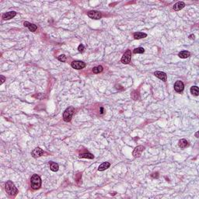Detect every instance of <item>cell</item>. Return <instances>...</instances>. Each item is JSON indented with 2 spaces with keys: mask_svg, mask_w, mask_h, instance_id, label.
<instances>
[{
  "mask_svg": "<svg viewBox=\"0 0 199 199\" xmlns=\"http://www.w3.org/2000/svg\"><path fill=\"white\" fill-rule=\"evenodd\" d=\"M84 49H85V47H84V45L83 44H79V47H78V51H79V52H83V51H84Z\"/></svg>",
  "mask_w": 199,
  "mask_h": 199,
  "instance_id": "cb8c5ba5",
  "label": "cell"
},
{
  "mask_svg": "<svg viewBox=\"0 0 199 199\" xmlns=\"http://www.w3.org/2000/svg\"><path fill=\"white\" fill-rule=\"evenodd\" d=\"M190 55H191V54H190V52L187 51H180V52L178 54V56H179L180 58H188Z\"/></svg>",
  "mask_w": 199,
  "mask_h": 199,
  "instance_id": "ac0fdd59",
  "label": "cell"
},
{
  "mask_svg": "<svg viewBox=\"0 0 199 199\" xmlns=\"http://www.w3.org/2000/svg\"><path fill=\"white\" fill-rule=\"evenodd\" d=\"M191 93L194 96H198L199 95V89L197 86H193L191 87Z\"/></svg>",
  "mask_w": 199,
  "mask_h": 199,
  "instance_id": "ffe728a7",
  "label": "cell"
},
{
  "mask_svg": "<svg viewBox=\"0 0 199 199\" xmlns=\"http://www.w3.org/2000/svg\"><path fill=\"white\" fill-rule=\"evenodd\" d=\"M44 152L43 151V149H41L40 147H37L31 152V156L34 158H38V157H40L42 155H44Z\"/></svg>",
  "mask_w": 199,
  "mask_h": 199,
  "instance_id": "9c48e42d",
  "label": "cell"
},
{
  "mask_svg": "<svg viewBox=\"0 0 199 199\" xmlns=\"http://www.w3.org/2000/svg\"><path fill=\"white\" fill-rule=\"evenodd\" d=\"M144 149H145V147L143 146H136L135 148V149L133 150V152H132L133 156L135 157V158L139 157Z\"/></svg>",
  "mask_w": 199,
  "mask_h": 199,
  "instance_id": "52a82bcc",
  "label": "cell"
},
{
  "mask_svg": "<svg viewBox=\"0 0 199 199\" xmlns=\"http://www.w3.org/2000/svg\"><path fill=\"white\" fill-rule=\"evenodd\" d=\"M75 112V108L73 107H69L63 113V120L65 122H69L72 119V117Z\"/></svg>",
  "mask_w": 199,
  "mask_h": 199,
  "instance_id": "3957f363",
  "label": "cell"
},
{
  "mask_svg": "<svg viewBox=\"0 0 199 199\" xmlns=\"http://www.w3.org/2000/svg\"><path fill=\"white\" fill-rule=\"evenodd\" d=\"M23 25H24V26H26V27H27L30 30V31H31V32H34V31L37 30V29H38V26H36L35 24L31 23H29L27 21L24 22L23 23Z\"/></svg>",
  "mask_w": 199,
  "mask_h": 199,
  "instance_id": "7c38bea8",
  "label": "cell"
},
{
  "mask_svg": "<svg viewBox=\"0 0 199 199\" xmlns=\"http://www.w3.org/2000/svg\"><path fill=\"white\" fill-rule=\"evenodd\" d=\"M178 146L180 148H181V149H184L186 147H187L189 146V143L186 140V139H180L178 142Z\"/></svg>",
  "mask_w": 199,
  "mask_h": 199,
  "instance_id": "e0dca14e",
  "label": "cell"
},
{
  "mask_svg": "<svg viewBox=\"0 0 199 199\" xmlns=\"http://www.w3.org/2000/svg\"><path fill=\"white\" fill-rule=\"evenodd\" d=\"M66 56L65 55H61L58 57V59L60 61H62V62H65L66 61Z\"/></svg>",
  "mask_w": 199,
  "mask_h": 199,
  "instance_id": "603a6c76",
  "label": "cell"
},
{
  "mask_svg": "<svg viewBox=\"0 0 199 199\" xmlns=\"http://www.w3.org/2000/svg\"><path fill=\"white\" fill-rule=\"evenodd\" d=\"M16 13L15 11H10V12H7L6 13H4L3 15V19L4 20H9L10 19H13L14 16H16Z\"/></svg>",
  "mask_w": 199,
  "mask_h": 199,
  "instance_id": "8fae6325",
  "label": "cell"
},
{
  "mask_svg": "<svg viewBox=\"0 0 199 199\" xmlns=\"http://www.w3.org/2000/svg\"><path fill=\"white\" fill-rule=\"evenodd\" d=\"M121 61L123 64H125V65L129 64V63L131 62V52L129 49H128L124 52Z\"/></svg>",
  "mask_w": 199,
  "mask_h": 199,
  "instance_id": "277c9868",
  "label": "cell"
},
{
  "mask_svg": "<svg viewBox=\"0 0 199 199\" xmlns=\"http://www.w3.org/2000/svg\"><path fill=\"white\" fill-rule=\"evenodd\" d=\"M195 136H196L197 138H198V131H197V132L195 133Z\"/></svg>",
  "mask_w": 199,
  "mask_h": 199,
  "instance_id": "f1b7e54d",
  "label": "cell"
},
{
  "mask_svg": "<svg viewBox=\"0 0 199 199\" xmlns=\"http://www.w3.org/2000/svg\"><path fill=\"white\" fill-rule=\"evenodd\" d=\"M79 158H86V159H93L94 158V156L92 154V153H89V152H84V153H82V154L79 155Z\"/></svg>",
  "mask_w": 199,
  "mask_h": 199,
  "instance_id": "d6986e66",
  "label": "cell"
},
{
  "mask_svg": "<svg viewBox=\"0 0 199 199\" xmlns=\"http://www.w3.org/2000/svg\"><path fill=\"white\" fill-rule=\"evenodd\" d=\"M103 70H104L103 66H101V65H98V66L94 67V68L93 69V73L98 74V73H100V72H103Z\"/></svg>",
  "mask_w": 199,
  "mask_h": 199,
  "instance_id": "44dd1931",
  "label": "cell"
},
{
  "mask_svg": "<svg viewBox=\"0 0 199 199\" xmlns=\"http://www.w3.org/2000/svg\"><path fill=\"white\" fill-rule=\"evenodd\" d=\"M189 38H190V39H194V34L190 35V36H189Z\"/></svg>",
  "mask_w": 199,
  "mask_h": 199,
  "instance_id": "4316f807",
  "label": "cell"
},
{
  "mask_svg": "<svg viewBox=\"0 0 199 199\" xmlns=\"http://www.w3.org/2000/svg\"><path fill=\"white\" fill-rule=\"evenodd\" d=\"M87 15L89 18H91V19H93V20H100L102 17L101 13H100L99 11H96V10L89 11L87 13Z\"/></svg>",
  "mask_w": 199,
  "mask_h": 199,
  "instance_id": "8992f818",
  "label": "cell"
},
{
  "mask_svg": "<svg viewBox=\"0 0 199 199\" xmlns=\"http://www.w3.org/2000/svg\"><path fill=\"white\" fill-rule=\"evenodd\" d=\"M111 167V163L108 162H104L101 165H100V167H98V170L99 171H104L107 169H108Z\"/></svg>",
  "mask_w": 199,
  "mask_h": 199,
  "instance_id": "9a60e30c",
  "label": "cell"
},
{
  "mask_svg": "<svg viewBox=\"0 0 199 199\" xmlns=\"http://www.w3.org/2000/svg\"><path fill=\"white\" fill-rule=\"evenodd\" d=\"M86 63L82 61H73L72 62L71 66L75 69H83L86 67Z\"/></svg>",
  "mask_w": 199,
  "mask_h": 199,
  "instance_id": "5b68a950",
  "label": "cell"
},
{
  "mask_svg": "<svg viewBox=\"0 0 199 199\" xmlns=\"http://www.w3.org/2000/svg\"><path fill=\"white\" fill-rule=\"evenodd\" d=\"M151 176H152V177H153V178H156V177L158 178V177H159V173H158V172H156V173H153Z\"/></svg>",
  "mask_w": 199,
  "mask_h": 199,
  "instance_id": "484cf974",
  "label": "cell"
},
{
  "mask_svg": "<svg viewBox=\"0 0 199 199\" xmlns=\"http://www.w3.org/2000/svg\"><path fill=\"white\" fill-rule=\"evenodd\" d=\"M0 78H1V83H0V84H3L6 81V77L4 76H0Z\"/></svg>",
  "mask_w": 199,
  "mask_h": 199,
  "instance_id": "d4e9b609",
  "label": "cell"
},
{
  "mask_svg": "<svg viewBox=\"0 0 199 199\" xmlns=\"http://www.w3.org/2000/svg\"><path fill=\"white\" fill-rule=\"evenodd\" d=\"M134 54H142L145 52V49L143 48H137L134 50Z\"/></svg>",
  "mask_w": 199,
  "mask_h": 199,
  "instance_id": "7402d4cb",
  "label": "cell"
},
{
  "mask_svg": "<svg viewBox=\"0 0 199 199\" xmlns=\"http://www.w3.org/2000/svg\"><path fill=\"white\" fill-rule=\"evenodd\" d=\"M184 89V83L180 80H177V82L174 83V89L175 91L177 93H181Z\"/></svg>",
  "mask_w": 199,
  "mask_h": 199,
  "instance_id": "ba28073f",
  "label": "cell"
},
{
  "mask_svg": "<svg viewBox=\"0 0 199 199\" xmlns=\"http://www.w3.org/2000/svg\"><path fill=\"white\" fill-rule=\"evenodd\" d=\"M49 164H50V169H51V171H53V172H57L58 170L59 166H58V163H56V162L51 161V162H49Z\"/></svg>",
  "mask_w": 199,
  "mask_h": 199,
  "instance_id": "2e32d148",
  "label": "cell"
},
{
  "mask_svg": "<svg viewBox=\"0 0 199 199\" xmlns=\"http://www.w3.org/2000/svg\"><path fill=\"white\" fill-rule=\"evenodd\" d=\"M154 76L159 78V79H161L162 81H163V82H167V76L163 72L156 71L154 72Z\"/></svg>",
  "mask_w": 199,
  "mask_h": 199,
  "instance_id": "30bf717a",
  "label": "cell"
},
{
  "mask_svg": "<svg viewBox=\"0 0 199 199\" xmlns=\"http://www.w3.org/2000/svg\"><path fill=\"white\" fill-rule=\"evenodd\" d=\"M101 114H104V108H103L102 107H101Z\"/></svg>",
  "mask_w": 199,
  "mask_h": 199,
  "instance_id": "83f0119b",
  "label": "cell"
},
{
  "mask_svg": "<svg viewBox=\"0 0 199 199\" xmlns=\"http://www.w3.org/2000/svg\"><path fill=\"white\" fill-rule=\"evenodd\" d=\"M30 185L31 187L34 190H38L41 187V179L39 175L38 174H34L31 177L30 179Z\"/></svg>",
  "mask_w": 199,
  "mask_h": 199,
  "instance_id": "7a4b0ae2",
  "label": "cell"
},
{
  "mask_svg": "<svg viewBox=\"0 0 199 199\" xmlns=\"http://www.w3.org/2000/svg\"><path fill=\"white\" fill-rule=\"evenodd\" d=\"M185 6V3L184 2H178L177 3H175L173 6V9L175 10V11H179L180 10H182V9Z\"/></svg>",
  "mask_w": 199,
  "mask_h": 199,
  "instance_id": "4fadbf2b",
  "label": "cell"
},
{
  "mask_svg": "<svg viewBox=\"0 0 199 199\" xmlns=\"http://www.w3.org/2000/svg\"><path fill=\"white\" fill-rule=\"evenodd\" d=\"M5 190H6V193L11 197H15L18 193L17 188L16 187L15 184L11 181V180H8V181L5 184Z\"/></svg>",
  "mask_w": 199,
  "mask_h": 199,
  "instance_id": "6da1fadb",
  "label": "cell"
},
{
  "mask_svg": "<svg viewBox=\"0 0 199 199\" xmlns=\"http://www.w3.org/2000/svg\"><path fill=\"white\" fill-rule=\"evenodd\" d=\"M133 37H134V39H135V40H139L142 38H146L147 34H145V33H142V32H136L133 34Z\"/></svg>",
  "mask_w": 199,
  "mask_h": 199,
  "instance_id": "5bb4252c",
  "label": "cell"
}]
</instances>
